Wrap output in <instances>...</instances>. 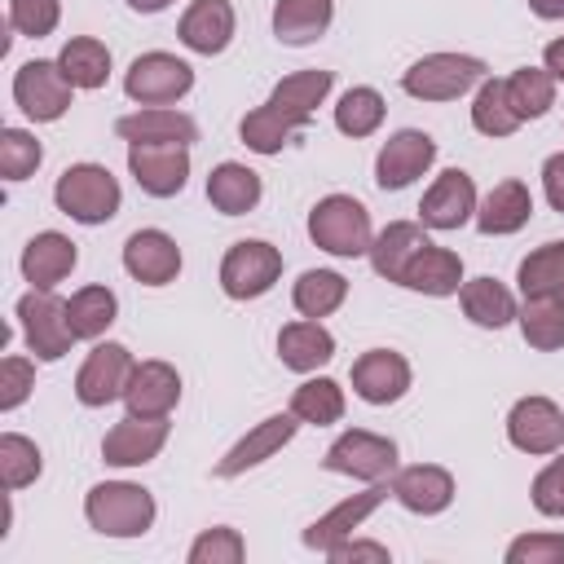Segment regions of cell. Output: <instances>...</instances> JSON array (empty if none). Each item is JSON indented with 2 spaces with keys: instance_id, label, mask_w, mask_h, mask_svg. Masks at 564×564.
Here are the masks:
<instances>
[{
  "instance_id": "6da1fadb",
  "label": "cell",
  "mask_w": 564,
  "mask_h": 564,
  "mask_svg": "<svg viewBox=\"0 0 564 564\" xmlns=\"http://www.w3.org/2000/svg\"><path fill=\"white\" fill-rule=\"evenodd\" d=\"M330 84H335V75L317 70V66L313 70H295L282 84H273L269 101L242 115V123H238L242 145L256 150V154H278L295 132H304L313 123V115L326 101Z\"/></svg>"
},
{
  "instance_id": "7a4b0ae2",
  "label": "cell",
  "mask_w": 564,
  "mask_h": 564,
  "mask_svg": "<svg viewBox=\"0 0 564 564\" xmlns=\"http://www.w3.org/2000/svg\"><path fill=\"white\" fill-rule=\"evenodd\" d=\"M154 494L132 480H101L84 498V516L106 538H141L154 524Z\"/></svg>"
},
{
  "instance_id": "3957f363",
  "label": "cell",
  "mask_w": 564,
  "mask_h": 564,
  "mask_svg": "<svg viewBox=\"0 0 564 564\" xmlns=\"http://www.w3.org/2000/svg\"><path fill=\"white\" fill-rule=\"evenodd\" d=\"M53 203H57L62 216H70L79 225H106L119 212L123 189L110 176V167H101V163H70L57 176V185H53Z\"/></svg>"
},
{
  "instance_id": "277c9868",
  "label": "cell",
  "mask_w": 564,
  "mask_h": 564,
  "mask_svg": "<svg viewBox=\"0 0 564 564\" xmlns=\"http://www.w3.org/2000/svg\"><path fill=\"white\" fill-rule=\"evenodd\" d=\"M308 238H313L322 251L339 256V260L370 256V242H375V234H370V212H366L352 194H326V198H317L313 212H308Z\"/></svg>"
},
{
  "instance_id": "5b68a950",
  "label": "cell",
  "mask_w": 564,
  "mask_h": 564,
  "mask_svg": "<svg viewBox=\"0 0 564 564\" xmlns=\"http://www.w3.org/2000/svg\"><path fill=\"white\" fill-rule=\"evenodd\" d=\"M485 79V62L471 53H427L419 62H410V70L401 75V88L414 101H454L467 88H476Z\"/></svg>"
},
{
  "instance_id": "8992f818",
  "label": "cell",
  "mask_w": 564,
  "mask_h": 564,
  "mask_svg": "<svg viewBox=\"0 0 564 564\" xmlns=\"http://www.w3.org/2000/svg\"><path fill=\"white\" fill-rule=\"evenodd\" d=\"M282 278V251L264 238H242L220 260V291L229 300H260Z\"/></svg>"
},
{
  "instance_id": "52a82bcc",
  "label": "cell",
  "mask_w": 564,
  "mask_h": 564,
  "mask_svg": "<svg viewBox=\"0 0 564 564\" xmlns=\"http://www.w3.org/2000/svg\"><path fill=\"white\" fill-rule=\"evenodd\" d=\"M189 88H194V66L181 62L176 53H163V48L132 57V66L123 70V93L141 106H172Z\"/></svg>"
},
{
  "instance_id": "ba28073f",
  "label": "cell",
  "mask_w": 564,
  "mask_h": 564,
  "mask_svg": "<svg viewBox=\"0 0 564 564\" xmlns=\"http://www.w3.org/2000/svg\"><path fill=\"white\" fill-rule=\"evenodd\" d=\"M70 97H75V84L66 79V70L48 57H31L18 66L13 75V101L26 119L35 123H53L70 110Z\"/></svg>"
},
{
  "instance_id": "9c48e42d",
  "label": "cell",
  "mask_w": 564,
  "mask_h": 564,
  "mask_svg": "<svg viewBox=\"0 0 564 564\" xmlns=\"http://www.w3.org/2000/svg\"><path fill=\"white\" fill-rule=\"evenodd\" d=\"M18 322H22L26 348H31L40 361H62V357L70 352V344H75L70 317H66V300H57L53 291L31 286V291L18 300Z\"/></svg>"
},
{
  "instance_id": "30bf717a",
  "label": "cell",
  "mask_w": 564,
  "mask_h": 564,
  "mask_svg": "<svg viewBox=\"0 0 564 564\" xmlns=\"http://www.w3.org/2000/svg\"><path fill=\"white\" fill-rule=\"evenodd\" d=\"M322 467L335 471V476H352V480H392L397 471V445L379 432H366V427H352L344 436L330 441V449L322 454Z\"/></svg>"
},
{
  "instance_id": "8fae6325",
  "label": "cell",
  "mask_w": 564,
  "mask_h": 564,
  "mask_svg": "<svg viewBox=\"0 0 564 564\" xmlns=\"http://www.w3.org/2000/svg\"><path fill=\"white\" fill-rule=\"evenodd\" d=\"M128 172L150 198H176L189 181V145L132 141L128 145Z\"/></svg>"
},
{
  "instance_id": "7c38bea8",
  "label": "cell",
  "mask_w": 564,
  "mask_h": 564,
  "mask_svg": "<svg viewBox=\"0 0 564 564\" xmlns=\"http://www.w3.org/2000/svg\"><path fill=\"white\" fill-rule=\"evenodd\" d=\"M132 366H137V361H132V352H128L123 344H115V339L97 344V348L84 357L79 375H75V397H79V405L101 410V405L119 401L123 388H128V379H132Z\"/></svg>"
},
{
  "instance_id": "4fadbf2b",
  "label": "cell",
  "mask_w": 564,
  "mask_h": 564,
  "mask_svg": "<svg viewBox=\"0 0 564 564\" xmlns=\"http://www.w3.org/2000/svg\"><path fill=\"white\" fill-rule=\"evenodd\" d=\"M167 432H172L167 414H132V410H128V414L106 432L101 458H106L110 467H141V463L159 458V449L167 445Z\"/></svg>"
},
{
  "instance_id": "5bb4252c",
  "label": "cell",
  "mask_w": 564,
  "mask_h": 564,
  "mask_svg": "<svg viewBox=\"0 0 564 564\" xmlns=\"http://www.w3.org/2000/svg\"><path fill=\"white\" fill-rule=\"evenodd\" d=\"M388 494H392V480H375L370 489H361V494H348L344 502H335L326 516H317L308 529H304V546L308 551H330V546H339L344 538H352V529H361L383 502H388Z\"/></svg>"
},
{
  "instance_id": "9a60e30c",
  "label": "cell",
  "mask_w": 564,
  "mask_h": 564,
  "mask_svg": "<svg viewBox=\"0 0 564 564\" xmlns=\"http://www.w3.org/2000/svg\"><path fill=\"white\" fill-rule=\"evenodd\" d=\"M507 441L520 454H560L564 449V410L551 397H520L507 414Z\"/></svg>"
},
{
  "instance_id": "2e32d148",
  "label": "cell",
  "mask_w": 564,
  "mask_h": 564,
  "mask_svg": "<svg viewBox=\"0 0 564 564\" xmlns=\"http://www.w3.org/2000/svg\"><path fill=\"white\" fill-rule=\"evenodd\" d=\"M432 163H436V141L423 128H401L383 141V150L375 159V181H379V189H405Z\"/></svg>"
},
{
  "instance_id": "e0dca14e",
  "label": "cell",
  "mask_w": 564,
  "mask_h": 564,
  "mask_svg": "<svg viewBox=\"0 0 564 564\" xmlns=\"http://www.w3.org/2000/svg\"><path fill=\"white\" fill-rule=\"evenodd\" d=\"M476 203H480L476 198V181L463 167H445L427 185V194L419 203V225H427V229H463L476 216Z\"/></svg>"
},
{
  "instance_id": "ac0fdd59",
  "label": "cell",
  "mask_w": 564,
  "mask_h": 564,
  "mask_svg": "<svg viewBox=\"0 0 564 564\" xmlns=\"http://www.w3.org/2000/svg\"><path fill=\"white\" fill-rule=\"evenodd\" d=\"M123 269L141 286H167L181 273V247L163 229H137L123 242Z\"/></svg>"
},
{
  "instance_id": "d6986e66",
  "label": "cell",
  "mask_w": 564,
  "mask_h": 564,
  "mask_svg": "<svg viewBox=\"0 0 564 564\" xmlns=\"http://www.w3.org/2000/svg\"><path fill=\"white\" fill-rule=\"evenodd\" d=\"M352 392L366 405H392L410 392V361L392 348H370L352 361Z\"/></svg>"
},
{
  "instance_id": "ffe728a7",
  "label": "cell",
  "mask_w": 564,
  "mask_h": 564,
  "mask_svg": "<svg viewBox=\"0 0 564 564\" xmlns=\"http://www.w3.org/2000/svg\"><path fill=\"white\" fill-rule=\"evenodd\" d=\"M295 427H300V419L291 414V410H282V414H269V419H260L220 463H216V480H234V476H242L247 467H260L264 458H273L282 445H291V436H295Z\"/></svg>"
},
{
  "instance_id": "44dd1931",
  "label": "cell",
  "mask_w": 564,
  "mask_h": 564,
  "mask_svg": "<svg viewBox=\"0 0 564 564\" xmlns=\"http://www.w3.org/2000/svg\"><path fill=\"white\" fill-rule=\"evenodd\" d=\"M392 498L414 516H441L454 502V476L436 463H414L392 471Z\"/></svg>"
},
{
  "instance_id": "7402d4cb",
  "label": "cell",
  "mask_w": 564,
  "mask_h": 564,
  "mask_svg": "<svg viewBox=\"0 0 564 564\" xmlns=\"http://www.w3.org/2000/svg\"><path fill=\"white\" fill-rule=\"evenodd\" d=\"M234 26H238V18H234V4H229V0H194V4L181 13L176 35H181V44H185L189 53L216 57V53L229 48Z\"/></svg>"
},
{
  "instance_id": "603a6c76",
  "label": "cell",
  "mask_w": 564,
  "mask_h": 564,
  "mask_svg": "<svg viewBox=\"0 0 564 564\" xmlns=\"http://www.w3.org/2000/svg\"><path fill=\"white\" fill-rule=\"evenodd\" d=\"M427 242H432V238H427V225H419V220H392V225H383V229L375 234V242H370V269H375L383 282H397V286H401L410 260H414Z\"/></svg>"
},
{
  "instance_id": "cb8c5ba5",
  "label": "cell",
  "mask_w": 564,
  "mask_h": 564,
  "mask_svg": "<svg viewBox=\"0 0 564 564\" xmlns=\"http://www.w3.org/2000/svg\"><path fill=\"white\" fill-rule=\"evenodd\" d=\"M181 401V375L176 366L150 357L132 366V379L123 388V405L132 414H172V405Z\"/></svg>"
},
{
  "instance_id": "d4e9b609",
  "label": "cell",
  "mask_w": 564,
  "mask_h": 564,
  "mask_svg": "<svg viewBox=\"0 0 564 564\" xmlns=\"http://www.w3.org/2000/svg\"><path fill=\"white\" fill-rule=\"evenodd\" d=\"M115 132L132 145V141H159V145H194L198 141V123L185 110L172 106H145L137 115H119Z\"/></svg>"
},
{
  "instance_id": "484cf974",
  "label": "cell",
  "mask_w": 564,
  "mask_h": 564,
  "mask_svg": "<svg viewBox=\"0 0 564 564\" xmlns=\"http://www.w3.org/2000/svg\"><path fill=\"white\" fill-rule=\"evenodd\" d=\"M533 216V194L524 181H498L480 203H476V229L485 238H507L524 229Z\"/></svg>"
},
{
  "instance_id": "4316f807",
  "label": "cell",
  "mask_w": 564,
  "mask_h": 564,
  "mask_svg": "<svg viewBox=\"0 0 564 564\" xmlns=\"http://www.w3.org/2000/svg\"><path fill=\"white\" fill-rule=\"evenodd\" d=\"M75 260H79L75 242L66 234H57V229H44L22 247V278L31 286H40V291H53L62 278H70Z\"/></svg>"
},
{
  "instance_id": "83f0119b",
  "label": "cell",
  "mask_w": 564,
  "mask_h": 564,
  "mask_svg": "<svg viewBox=\"0 0 564 564\" xmlns=\"http://www.w3.org/2000/svg\"><path fill=\"white\" fill-rule=\"evenodd\" d=\"M278 357L286 370L295 375H313L317 366H326L335 357V335L317 322V317H300V322H286L278 330Z\"/></svg>"
},
{
  "instance_id": "f1b7e54d",
  "label": "cell",
  "mask_w": 564,
  "mask_h": 564,
  "mask_svg": "<svg viewBox=\"0 0 564 564\" xmlns=\"http://www.w3.org/2000/svg\"><path fill=\"white\" fill-rule=\"evenodd\" d=\"M264 185H260V172H251L247 163H216L212 176H207V203L220 212V216H247L256 203H260Z\"/></svg>"
},
{
  "instance_id": "f546056e",
  "label": "cell",
  "mask_w": 564,
  "mask_h": 564,
  "mask_svg": "<svg viewBox=\"0 0 564 564\" xmlns=\"http://www.w3.org/2000/svg\"><path fill=\"white\" fill-rule=\"evenodd\" d=\"M401 286H410V291H419V295H458V291H463V260H458V251L427 242V247L410 260Z\"/></svg>"
},
{
  "instance_id": "4dcf8cb0",
  "label": "cell",
  "mask_w": 564,
  "mask_h": 564,
  "mask_svg": "<svg viewBox=\"0 0 564 564\" xmlns=\"http://www.w3.org/2000/svg\"><path fill=\"white\" fill-rule=\"evenodd\" d=\"M330 22H335V0H278L273 4V35L295 48L322 40Z\"/></svg>"
},
{
  "instance_id": "1f68e13d",
  "label": "cell",
  "mask_w": 564,
  "mask_h": 564,
  "mask_svg": "<svg viewBox=\"0 0 564 564\" xmlns=\"http://www.w3.org/2000/svg\"><path fill=\"white\" fill-rule=\"evenodd\" d=\"M458 300H463V313L476 322V326H485V330H502L507 322H516V313H520V304H516V295L498 282V278H471V282H463V291H458Z\"/></svg>"
},
{
  "instance_id": "d6a6232c",
  "label": "cell",
  "mask_w": 564,
  "mask_h": 564,
  "mask_svg": "<svg viewBox=\"0 0 564 564\" xmlns=\"http://www.w3.org/2000/svg\"><path fill=\"white\" fill-rule=\"evenodd\" d=\"M516 282H520V295H538V300H555L564 304V242H542L533 247L520 269H516Z\"/></svg>"
},
{
  "instance_id": "836d02e7",
  "label": "cell",
  "mask_w": 564,
  "mask_h": 564,
  "mask_svg": "<svg viewBox=\"0 0 564 564\" xmlns=\"http://www.w3.org/2000/svg\"><path fill=\"white\" fill-rule=\"evenodd\" d=\"M348 300V278L335 269H304L291 286V304L300 317H330L339 304Z\"/></svg>"
},
{
  "instance_id": "e575fe53",
  "label": "cell",
  "mask_w": 564,
  "mask_h": 564,
  "mask_svg": "<svg viewBox=\"0 0 564 564\" xmlns=\"http://www.w3.org/2000/svg\"><path fill=\"white\" fill-rule=\"evenodd\" d=\"M66 317H70V330L75 339H101L115 317H119V300L110 286L93 282V286H79L70 300H66Z\"/></svg>"
},
{
  "instance_id": "d590c367",
  "label": "cell",
  "mask_w": 564,
  "mask_h": 564,
  "mask_svg": "<svg viewBox=\"0 0 564 564\" xmlns=\"http://www.w3.org/2000/svg\"><path fill=\"white\" fill-rule=\"evenodd\" d=\"M57 66L66 70V79L75 88H101L110 79V48L101 40H93V35H75V40L62 44Z\"/></svg>"
},
{
  "instance_id": "8d00e7d4",
  "label": "cell",
  "mask_w": 564,
  "mask_h": 564,
  "mask_svg": "<svg viewBox=\"0 0 564 564\" xmlns=\"http://www.w3.org/2000/svg\"><path fill=\"white\" fill-rule=\"evenodd\" d=\"M507 101L524 119H542L555 106V75L546 66H520L507 75Z\"/></svg>"
},
{
  "instance_id": "74e56055",
  "label": "cell",
  "mask_w": 564,
  "mask_h": 564,
  "mask_svg": "<svg viewBox=\"0 0 564 564\" xmlns=\"http://www.w3.org/2000/svg\"><path fill=\"white\" fill-rule=\"evenodd\" d=\"M471 128L480 137H511L520 128V115L507 101V79H480L476 84V101H471Z\"/></svg>"
},
{
  "instance_id": "f35d334b",
  "label": "cell",
  "mask_w": 564,
  "mask_h": 564,
  "mask_svg": "<svg viewBox=\"0 0 564 564\" xmlns=\"http://www.w3.org/2000/svg\"><path fill=\"white\" fill-rule=\"evenodd\" d=\"M291 414L300 423H313V427H326V423H339L344 419V388L326 375L317 379H304L295 392H291Z\"/></svg>"
},
{
  "instance_id": "ab89813d",
  "label": "cell",
  "mask_w": 564,
  "mask_h": 564,
  "mask_svg": "<svg viewBox=\"0 0 564 564\" xmlns=\"http://www.w3.org/2000/svg\"><path fill=\"white\" fill-rule=\"evenodd\" d=\"M516 322H520V335H524L529 348H538V352H555V348H564V304L529 295V300L520 304Z\"/></svg>"
},
{
  "instance_id": "60d3db41",
  "label": "cell",
  "mask_w": 564,
  "mask_h": 564,
  "mask_svg": "<svg viewBox=\"0 0 564 564\" xmlns=\"http://www.w3.org/2000/svg\"><path fill=\"white\" fill-rule=\"evenodd\" d=\"M383 115H388V106H383L379 88L357 84V88H348V93L339 97V106H335V128H339L344 137H370V132H379Z\"/></svg>"
},
{
  "instance_id": "b9f144b4",
  "label": "cell",
  "mask_w": 564,
  "mask_h": 564,
  "mask_svg": "<svg viewBox=\"0 0 564 564\" xmlns=\"http://www.w3.org/2000/svg\"><path fill=\"white\" fill-rule=\"evenodd\" d=\"M44 471V458H40V445L22 432H4L0 436V476H4V489H26L31 480H40Z\"/></svg>"
},
{
  "instance_id": "7bdbcfd3",
  "label": "cell",
  "mask_w": 564,
  "mask_h": 564,
  "mask_svg": "<svg viewBox=\"0 0 564 564\" xmlns=\"http://www.w3.org/2000/svg\"><path fill=\"white\" fill-rule=\"evenodd\" d=\"M40 159H44V150L31 132H22V128L0 132V172H4V181H26L40 167Z\"/></svg>"
},
{
  "instance_id": "ee69618b",
  "label": "cell",
  "mask_w": 564,
  "mask_h": 564,
  "mask_svg": "<svg viewBox=\"0 0 564 564\" xmlns=\"http://www.w3.org/2000/svg\"><path fill=\"white\" fill-rule=\"evenodd\" d=\"M247 555V542L238 529L229 524H216V529H203L189 546V564H238Z\"/></svg>"
},
{
  "instance_id": "f6af8a7d",
  "label": "cell",
  "mask_w": 564,
  "mask_h": 564,
  "mask_svg": "<svg viewBox=\"0 0 564 564\" xmlns=\"http://www.w3.org/2000/svg\"><path fill=\"white\" fill-rule=\"evenodd\" d=\"M57 18H62V4L57 0H9V26L18 35H26V40L53 35Z\"/></svg>"
},
{
  "instance_id": "bcb514c9",
  "label": "cell",
  "mask_w": 564,
  "mask_h": 564,
  "mask_svg": "<svg viewBox=\"0 0 564 564\" xmlns=\"http://www.w3.org/2000/svg\"><path fill=\"white\" fill-rule=\"evenodd\" d=\"M507 564H564V533H520L507 546Z\"/></svg>"
},
{
  "instance_id": "7dc6e473",
  "label": "cell",
  "mask_w": 564,
  "mask_h": 564,
  "mask_svg": "<svg viewBox=\"0 0 564 564\" xmlns=\"http://www.w3.org/2000/svg\"><path fill=\"white\" fill-rule=\"evenodd\" d=\"M529 498H533V507H538L542 516L564 520V454H560V458H551V463L533 476Z\"/></svg>"
},
{
  "instance_id": "c3c4849f",
  "label": "cell",
  "mask_w": 564,
  "mask_h": 564,
  "mask_svg": "<svg viewBox=\"0 0 564 564\" xmlns=\"http://www.w3.org/2000/svg\"><path fill=\"white\" fill-rule=\"evenodd\" d=\"M35 388V366L26 357H4L0 361V410H18Z\"/></svg>"
},
{
  "instance_id": "681fc988",
  "label": "cell",
  "mask_w": 564,
  "mask_h": 564,
  "mask_svg": "<svg viewBox=\"0 0 564 564\" xmlns=\"http://www.w3.org/2000/svg\"><path fill=\"white\" fill-rule=\"evenodd\" d=\"M326 560H335V564H352V560H375V564H388L392 555H388V546H383V542H361V538H344L339 546H330V551H326Z\"/></svg>"
},
{
  "instance_id": "f907efd6",
  "label": "cell",
  "mask_w": 564,
  "mask_h": 564,
  "mask_svg": "<svg viewBox=\"0 0 564 564\" xmlns=\"http://www.w3.org/2000/svg\"><path fill=\"white\" fill-rule=\"evenodd\" d=\"M542 194L555 212H564V150L542 163Z\"/></svg>"
},
{
  "instance_id": "816d5d0a",
  "label": "cell",
  "mask_w": 564,
  "mask_h": 564,
  "mask_svg": "<svg viewBox=\"0 0 564 564\" xmlns=\"http://www.w3.org/2000/svg\"><path fill=\"white\" fill-rule=\"evenodd\" d=\"M542 66L555 75V84H564V35H560V40H551V44L542 48Z\"/></svg>"
},
{
  "instance_id": "f5cc1de1",
  "label": "cell",
  "mask_w": 564,
  "mask_h": 564,
  "mask_svg": "<svg viewBox=\"0 0 564 564\" xmlns=\"http://www.w3.org/2000/svg\"><path fill=\"white\" fill-rule=\"evenodd\" d=\"M529 9L538 18H546V22H560L564 18V0H529Z\"/></svg>"
},
{
  "instance_id": "db71d44e",
  "label": "cell",
  "mask_w": 564,
  "mask_h": 564,
  "mask_svg": "<svg viewBox=\"0 0 564 564\" xmlns=\"http://www.w3.org/2000/svg\"><path fill=\"white\" fill-rule=\"evenodd\" d=\"M172 0H128V9H137V13H163Z\"/></svg>"
}]
</instances>
